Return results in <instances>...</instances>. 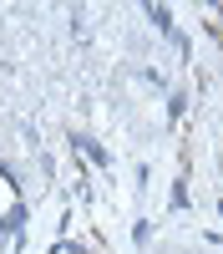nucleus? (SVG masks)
<instances>
[{"mask_svg":"<svg viewBox=\"0 0 223 254\" xmlns=\"http://www.w3.org/2000/svg\"><path fill=\"white\" fill-rule=\"evenodd\" d=\"M20 229H26V208L15 203L10 214L0 219V249H15V244H20Z\"/></svg>","mask_w":223,"mask_h":254,"instance_id":"1","label":"nucleus"},{"mask_svg":"<svg viewBox=\"0 0 223 254\" xmlns=\"http://www.w3.org/2000/svg\"><path fill=\"white\" fill-rule=\"evenodd\" d=\"M147 15L157 20V26H162V31H168V20H173V10H168V5H147Z\"/></svg>","mask_w":223,"mask_h":254,"instance_id":"2","label":"nucleus"}]
</instances>
